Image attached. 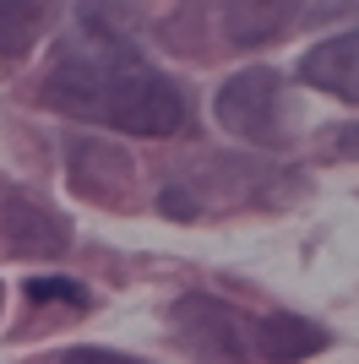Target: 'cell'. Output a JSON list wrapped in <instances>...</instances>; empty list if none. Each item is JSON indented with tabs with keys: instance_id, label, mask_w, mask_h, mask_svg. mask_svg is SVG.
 Here are the masks:
<instances>
[{
	"instance_id": "12",
	"label": "cell",
	"mask_w": 359,
	"mask_h": 364,
	"mask_svg": "<svg viewBox=\"0 0 359 364\" xmlns=\"http://www.w3.org/2000/svg\"><path fill=\"white\" fill-rule=\"evenodd\" d=\"M332 147H338V152H348V158H359V125H343V131H332Z\"/></svg>"
},
{
	"instance_id": "1",
	"label": "cell",
	"mask_w": 359,
	"mask_h": 364,
	"mask_svg": "<svg viewBox=\"0 0 359 364\" xmlns=\"http://www.w3.org/2000/svg\"><path fill=\"white\" fill-rule=\"evenodd\" d=\"M38 98L60 114L104 120L131 136H175L185 125V92L152 71L142 49L125 44L109 22H82L71 38H60Z\"/></svg>"
},
{
	"instance_id": "2",
	"label": "cell",
	"mask_w": 359,
	"mask_h": 364,
	"mask_svg": "<svg viewBox=\"0 0 359 364\" xmlns=\"http://www.w3.org/2000/svg\"><path fill=\"white\" fill-rule=\"evenodd\" d=\"M218 120L224 131H234L239 141L256 147H283L288 141V92L283 76L272 65H245L218 87Z\"/></svg>"
},
{
	"instance_id": "5",
	"label": "cell",
	"mask_w": 359,
	"mask_h": 364,
	"mask_svg": "<svg viewBox=\"0 0 359 364\" xmlns=\"http://www.w3.org/2000/svg\"><path fill=\"white\" fill-rule=\"evenodd\" d=\"M299 82L321 87L343 104H359V33H332L299 55Z\"/></svg>"
},
{
	"instance_id": "11",
	"label": "cell",
	"mask_w": 359,
	"mask_h": 364,
	"mask_svg": "<svg viewBox=\"0 0 359 364\" xmlns=\"http://www.w3.org/2000/svg\"><path fill=\"white\" fill-rule=\"evenodd\" d=\"M60 364H142V359H131V353H115V348H71Z\"/></svg>"
},
{
	"instance_id": "3",
	"label": "cell",
	"mask_w": 359,
	"mask_h": 364,
	"mask_svg": "<svg viewBox=\"0 0 359 364\" xmlns=\"http://www.w3.org/2000/svg\"><path fill=\"white\" fill-rule=\"evenodd\" d=\"M180 348L196 353L202 364H245L251 359V321L239 316L234 304L212 299V294H185L169 310Z\"/></svg>"
},
{
	"instance_id": "4",
	"label": "cell",
	"mask_w": 359,
	"mask_h": 364,
	"mask_svg": "<svg viewBox=\"0 0 359 364\" xmlns=\"http://www.w3.org/2000/svg\"><path fill=\"white\" fill-rule=\"evenodd\" d=\"M71 228L66 218L38 207L22 191H0V256H66Z\"/></svg>"
},
{
	"instance_id": "6",
	"label": "cell",
	"mask_w": 359,
	"mask_h": 364,
	"mask_svg": "<svg viewBox=\"0 0 359 364\" xmlns=\"http://www.w3.org/2000/svg\"><path fill=\"white\" fill-rule=\"evenodd\" d=\"M327 348V332L316 321H299V316H261L251 321V353H261L267 364H299L311 353Z\"/></svg>"
},
{
	"instance_id": "8",
	"label": "cell",
	"mask_w": 359,
	"mask_h": 364,
	"mask_svg": "<svg viewBox=\"0 0 359 364\" xmlns=\"http://www.w3.org/2000/svg\"><path fill=\"white\" fill-rule=\"evenodd\" d=\"M44 22H49L44 6H0V60H22L38 44Z\"/></svg>"
},
{
	"instance_id": "7",
	"label": "cell",
	"mask_w": 359,
	"mask_h": 364,
	"mask_svg": "<svg viewBox=\"0 0 359 364\" xmlns=\"http://www.w3.org/2000/svg\"><path fill=\"white\" fill-rule=\"evenodd\" d=\"M71 180L93 201H120V191L131 185V158L104 141H71Z\"/></svg>"
},
{
	"instance_id": "9",
	"label": "cell",
	"mask_w": 359,
	"mask_h": 364,
	"mask_svg": "<svg viewBox=\"0 0 359 364\" xmlns=\"http://www.w3.org/2000/svg\"><path fill=\"white\" fill-rule=\"evenodd\" d=\"M283 16L288 11H278V6H229V11H224V28H229L234 44H251V38L267 44V38H278V33L288 28Z\"/></svg>"
},
{
	"instance_id": "10",
	"label": "cell",
	"mask_w": 359,
	"mask_h": 364,
	"mask_svg": "<svg viewBox=\"0 0 359 364\" xmlns=\"http://www.w3.org/2000/svg\"><path fill=\"white\" fill-rule=\"evenodd\" d=\"M28 299L33 304H71V310H88V289L71 283V277H33Z\"/></svg>"
}]
</instances>
